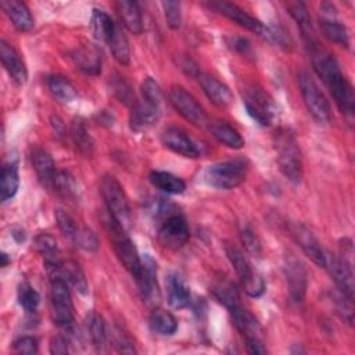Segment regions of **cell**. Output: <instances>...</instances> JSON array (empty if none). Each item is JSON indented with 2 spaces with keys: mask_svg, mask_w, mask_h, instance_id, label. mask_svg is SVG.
<instances>
[{
  "mask_svg": "<svg viewBox=\"0 0 355 355\" xmlns=\"http://www.w3.org/2000/svg\"><path fill=\"white\" fill-rule=\"evenodd\" d=\"M312 53V62L316 73L327 86L338 110L348 118H352L355 111V96L351 83L344 76L338 61L329 53L316 47Z\"/></svg>",
  "mask_w": 355,
  "mask_h": 355,
  "instance_id": "obj_1",
  "label": "cell"
},
{
  "mask_svg": "<svg viewBox=\"0 0 355 355\" xmlns=\"http://www.w3.org/2000/svg\"><path fill=\"white\" fill-rule=\"evenodd\" d=\"M273 148L280 172L293 183H300L302 178V157L294 133L280 128L273 133Z\"/></svg>",
  "mask_w": 355,
  "mask_h": 355,
  "instance_id": "obj_2",
  "label": "cell"
},
{
  "mask_svg": "<svg viewBox=\"0 0 355 355\" xmlns=\"http://www.w3.org/2000/svg\"><path fill=\"white\" fill-rule=\"evenodd\" d=\"M247 172L248 161L245 158H233L207 166L202 173V179L208 186L220 190H230L245 180Z\"/></svg>",
  "mask_w": 355,
  "mask_h": 355,
  "instance_id": "obj_3",
  "label": "cell"
},
{
  "mask_svg": "<svg viewBox=\"0 0 355 355\" xmlns=\"http://www.w3.org/2000/svg\"><path fill=\"white\" fill-rule=\"evenodd\" d=\"M100 189H101V194H103L108 214L125 230H129L133 225V215H132L128 196L122 184L112 175H105L101 179Z\"/></svg>",
  "mask_w": 355,
  "mask_h": 355,
  "instance_id": "obj_4",
  "label": "cell"
},
{
  "mask_svg": "<svg viewBox=\"0 0 355 355\" xmlns=\"http://www.w3.org/2000/svg\"><path fill=\"white\" fill-rule=\"evenodd\" d=\"M107 232L111 237V243L114 247V251L119 259V262L123 265V268L133 276V279L139 275L141 268V258L137 252L136 245L126 234L128 230H125L110 214L105 220Z\"/></svg>",
  "mask_w": 355,
  "mask_h": 355,
  "instance_id": "obj_5",
  "label": "cell"
},
{
  "mask_svg": "<svg viewBox=\"0 0 355 355\" xmlns=\"http://www.w3.org/2000/svg\"><path fill=\"white\" fill-rule=\"evenodd\" d=\"M225 252L236 275L240 279V284L244 293L254 298L261 297L265 293V282L262 276L257 270H254L251 262L244 255V252L232 243L225 244Z\"/></svg>",
  "mask_w": 355,
  "mask_h": 355,
  "instance_id": "obj_6",
  "label": "cell"
},
{
  "mask_svg": "<svg viewBox=\"0 0 355 355\" xmlns=\"http://www.w3.org/2000/svg\"><path fill=\"white\" fill-rule=\"evenodd\" d=\"M232 322L240 334L244 337L248 351L251 354H266L268 349L263 345V331L258 322V319L252 315V312L243 306L241 302L234 304L227 308Z\"/></svg>",
  "mask_w": 355,
  "mask_h": 355,
  "instance_id": "obj_7",
  "label": "cell"
},
{
  "mask_svg": "<svg viewBox=\"0 0 355 355\" xmlns=\"http://www.w3.org/2000/svg\"><path fill=\"white\" fill-rule=\"evenodd\" d=\"M298 85L308 112L313 116V119L318 123H329L331 116L330 105L324 94L319 89L318 83L312 79V76L308 72L301 71L298 73Z\"/></svg>",
  "mask_w": 355,
  "mask_h": 355,
  "instance_id": "obj_8",
  "label": "cell"
},
{
  "mask_svg": "<svg viewBox=\"0 0 355 355\" xmlns=\"http://www.w3.org/2000/svg\"><path fill=\"white\" fill-rule=\"evenodd\" d=\"M50 315L53 322L67 329L73 323V304L68 283L64 279H51L50 287Z\"/></svg>",
  "mask_w": 355,
  "mask_h": 355,
  "instance_id": "obj_9",
  "label": "cell"
},
{
  "mask_svg": "<svg viewBox=\"0 0 355 355\" xmlns=\"http://www.w3.org/2000/svg\"><path fill=\"white\" fill-rule=\"evenodd\" d=\"M157 236L164 248L171 251L180 250L190 239V229L186 218L180 212L166 214L159 223Z\"/></svg>",
  "mask_w": 355,
  "mask_h": 355,
  "instance_id": "obj_10",
  "label": "cell"
},
{
  "mask_svg": "<svg viewBox=\"0 0 355 355\" xmlns=\"http://www.w3.org/2000/svg\"><path fill=\"white\" fill-rule=\"evenodd\" d=\"M243 103L247 114L259 125L269 126L276 114L273 98L261 87L250 86L244 90Z\"/></svg>",
  "mask_w": 355,
  "mask_h": 355,
  "instance_id": "obj_11",
  "label": "cell"
},
{
  "mask_svg": "<svg viewBox=\"0 0 355 355\" xmlns=\"http://www.w3.org/2000/svg\"><path fill=\"white\" fill-rule=\"evenodd\" d=\"M169 101L172 107L189 122L198 128L209 125L208 115L196 97L182 86H172L169 90Z\"/></svg>",
  "mask_w": 355,
  "mask_h": 355,
  "instance_id": "obj_12",
  "label": "cell"
},
{
  "mask_svg": "<svg viewBox=\"0 0 355 355\" xmlns=\"http://www.w3.org/2000/svg\"><path fill=\"white\" fill-rule=\"evenodd\" d=\"M135 280L141 300L148 306L155 308L159 302L161 291L157 280V263L150 255H144V258H141V268Z\"/></svg>",
  "mask_w": 355,
  "mask_h": 355,
  "instance_id": "obj_13",
  "label": "cell"
},
{
  "mask_svg": "<svg viewBox=\"0 0 355 355\" xmlns=\"http://www.w3.org/2000/svg\"><path fill=\"white\" fill-rule=\"evenodd\" d=\"M283 272L291 300L302 302L308 288V273L304 262L294 255H286Z\"/></svg>",
  "mask_w": 355,
  "mask_h": 355,
  "instance_id": "obj_14",
  "label": "cell"
},
{
  "mask_svg": "<svg viewBox=\"0 0 355 355\" xmlns=\"http://www.w3.org/2000/svg\"><path fill=\"white\" fill-rule=\"evenodd\" d=\"M208 7L215 10L216 12L225 15L226 18H229L230 21H233L234 24H237L239 26L257 33L259 36H269V29L255 17H252L251 14H248L247 11H244L243 8H240L239 6L229 3V1H209Z\"/></svg>",
  "mask_w": 355,
  "mask_h": 355,
  "instance_id": "obj_15",
  "label": "cell"
},
{
  "mask_svg": "<svg viewBox=\"0 0 355 355\" xmlns=\"http://www.w3.org/2000/svg\"><path fill=\"white\" fill-rule=\"evenodd\" d=\"M161 104L146 97H141L133 103L130 107L129 126L133 132H144L153 128L161 116Z\"/></svg>",
  "mask_w": 355,
  "mask_h": 355,
  "instance_id": "obj_16",
  "label": "cell"
},
{
  "mask_svg": "<svg viewBox=\"0 0 355 355\" xmlns=\"http://www.w3.org/2000/svg\"><path fill=\"white\" fill-rule=\"evenodd\" d=\"M288 230L294 241L301 247L304 254L318 266L324 268L326 251L322 248L315 234L301 222H293L288 225Z\"/></svg>",
  "mask_w": 355,
  "mask_h": 355,
  "instance_id": "obj_17",
  "label": "cell"
},
{
  "mask_svg": "<svg viewBox=\"0 0 355 355\" xmlns=\"http://www.w3.org/2000/svg\"><path fill=\"white\" fill-rule=\"evenodd\" d=\"M324 268L327 269L329 275L334 280L338 291L348 297L349 300H354V272H352V263L343 259L340 255H333L326 252V262Z\"/></svg>",
  "mask_w": 355,
  "mask_h": 355,
  "instance_id": "obj_18",
  "label": "cell"
},
{
  "mask_svg": "<svg viewBox=\"0 0 355 355\" xmlns=\"http://www.w3.org/2000/svg\"><path fill=\"white\" fill-rule=\"evenodd\" d=\"M162 144L171 151L186 157V158H197L201 155V148L183 129L178 126H168L161 133Z\"/></svg>",
  "mask_w": 355,
  "mask_h": 355,
  "instance_id": "obj_19",
  "label": "cell"
},
{
  "mask_svg": "<svg viewBox=\"0 0 355 355\" xmlns=\"http://www.w3.org/2000/svg\"><path fill=\"white\" fill-rule=\"evenodd\" d=\"M194 79L198 82L200 87L202 89L204 94L208 97V100L219 107V108H226L233 103V94L230 89L222 83L219 79L215 76L202 72L201 69L196 73Z\"/></svg>",
  "mask_w": 355,
  "mask_h": 355,
  "instance_id": "obj_20",
  "label": "cell"
},
{
  "mask_svg": "<svg viewBox=\"0 0 355 355\" xmlns=\"http://www.w3.org/2000/svg\"><path fill=\"white\" fill-rule=\"evenodd\" d=\"M0 58L4 69L17 85H25L28 80V69L17 49L7 42L0 43Z\"/></svg>",
  "mask_w": 355,
  "mask_h": 355,
  "instance_id": "obj_21",
  "label": "cell"
},
{
  "mask_svg": "<svg viewBox=\"0 0 355 355\" xmlns=\"http://www.w3.org/2000/svg\"><path fill=\"white\" fill-rule=\"evenodd\" d=\"M35 248L43 258V262H44L49 276L53 275L62 265L61 251L58 248L55 239L51 234L39 233L35 237Z\"/></svg>",
  "mask_w": 355,
  "mask_h": 355,
  "instance_id": "obj_22",
  "label": "cell"
},
{
  "mask_svg": "<svg viewBox=\"0 0 355 355\" xmlns=\"http://www.w3.org/2000/svg\"><path fill=\"white\" fill-rule=\"evenodd\" d=\"M287 10H288V14L291 15V18L298 25V29L301 31L302 37H304L308 49L312 51L316 47H319L318 37L315 35V29H313L312 19H311V15L308 12L306 6L304 3L293 1V3L287 4Z\"/></svg>",
  "mask_w": 355,
  "mask_h": 355,
  "instance_id": "obj_23",
  "label": "cell"
},
{
  "mask_svg": "<svg viewBox=\"0 0 355 355\" xmlns=\"http://www.w3.org/2000/svg\"><path fill=\"white\" fill-rule=\"evenodd\" d=\"M4 14L8 17L14 28L19 32H29L33 29V17L24 1L19 0H3L0 3Z\"/></svg>",
  "mask_w": 355,
  "mask_h": 355,
  "instance_id": "obj_24",
  "label": "cell"
},
{
  "mask_svg": "<svg viewBox=\"0 0 355 355\" xmlns=\"http://www.w3.org/2000/svg\"><path fill=\"white\" fill-rule=\"evenodd\" d=\"M32 165L39 182L44 187L53 189L57 171H55L54 159L50 155V153L44 148H35L32 153Z\"/></svg>",
  "mask_w": 355,
  "mask_h": 355,
  "instance_id": "obj_25",
  "label": "cell"
},
{
  "mask_svg": "<svg viewBox=\"0 0 355 355\" xmlns=\"http://www.w3.org/2000/svg\"><path fill=\"white\" fill-rule=\"evenodd\" d=\"M75 65L87 75H98L101 72V51L96 44H85L72 53Z\"/></svg>",
  "mask_w": 355,
  "mask_h": 355,
  "instance_id": "obj_26",
  "label": "cell"
},
{
  "mask_svg": "<svg viewBox=\"0 0 355 355\" xmlns=\"http://www.w3.org/2000/svg\"><path fill=\"white\" fill-rule=\"evenodd\" d=\"M166 293H168V304L173 309H184L190 305L191 294L189 284L179 273H169L166 279Z\"/></svg>",
  "mask_w": 355,
  "mask_h": 355,
  "instance_id": "obj_27",
  "label": "cell"
},
{
  "mask_svg": "<svg viewBox=\"0 0 355 355\" xmlns=\"http://www.w3.org/2000/svg\"><path fill=\"white\" fill-rule=\"evenodd\" d=\"M116 11L122 25L132 33L140 35L143 32V17L136 1L121 0L116 3Z\"/></svg>",
  "mask_w": 355,
  "mask_h": 355,
  "instance_id": "obj_28",
  "label": "cell"
},
{
  "mask_svg": "<svg viewBox=\"0 0 355 355\" xmlns=\"http://www.w3.org/2000/svg\"><path fill=\"white\" fill-rule=\"evenodd\" d=\"M50 277L51 279H55V277L64 279L67 283L72 284L76 288V291L80 293L82 295H86L89 291V286H87L85 273L80 269V266L73 261L62 262V265L53 275H50Z\"/></svg>",
  "mask_w": 355,
  "mask_h": 355,
  "instance_id": "obj_29",
  "label": "cell"
},
{
  "mask_svg": "<svg viewBox=\"0 0 355 355\" xmlns=\"http://www.w3.org/2000/svg\"><path fill=\"white\" fill-rule=\"evenodd\" d=\"M19 187V175H18V164L15 161L6 162L1 166L0 173V198L1 202L11 200Z\"/></svg>",
  "mask_w": 355,
  "mask_h": 355,
  "instance_id": "obj_30",
  "label": "cell"
},
{
  "mask_svg": "<svg viewBox=\"0 0 355 355\" xmlns=\"http://www.w3.org/2000/svg\"><path fill=\"white\" fill-rule=\"evenodd\" d=\"M148 326L150 329L158 336H173L178 330V320L176 318L162 308H153L148 316Z\"/></svg>",
  "mask_w": 355,
  "mask_h": 355,
  "instance_id": "obj_31",
  "label": "cell"
},
{
  "mask_svg": "<svg viewBox=\"0 0 355 355\" xmlns=\"http://www.w3.org/2000/svg\"><path fill=\"white\" fill-rule=\"evenodd\" d=\"M150 183L168 194H182L186 190V183L176 175L165 171H153L148 175Z\"/></svg>",
  "mask_w": 355,
  "mask_h": 355,
  "instance_id": "obj_32",
  "label": "cell"
},
{
  "mask_svg": "<svg viewBox=\"0 0 355 355\" xmlns=\"http://www.w3.org/2000/svg\"><path fill=\"white\" fill-rule=\"evenodd\" d=\"M209 130H211V135L219 143H222L223 146H226L229 148L239 150L244 146V139L240 135V132L226 122L209 123Z\"/></svg>",
  "mask_w": 355,
  "mask_h": 355,
  "instance_id": "obj_33",
  "label": "cell"
},
{
  "mask_svg": "<svg viewBox=\"0 0 355 355\" xmlns=\"http://www.w3.org/2000/svg\"><path fill=\"white\" fill-rule=\"evenodd\" d=\"M47 89L50 94L60 103H71L78 97V92L75 86L61 75L49 76Z\"/></svg>",
  "mask_w": 355,
  "mask_h": 355,
  "instance_id": "obj_34",
  "label": "cell"
},
{
  "mask_svg": "<svg viewBox=\"0 0 355 355\" xmlns=\"http://www.w3.org/2000/svg\"><path fill=\"white\" fill-rule=\"evenodd\" d=\"M116 22L112 21V18L103 10H94L92 15V28L93 35L97 42L100 43H108L114 31H115Z\"/></svg>",
  "mask_w": 355,
  "mask_h": 355,
  "instance_id": "obj_35",
  "label": "cell"
},
{
  "mask_svg": "<svg viewBox=\"0 0 355 355\" xmlns=\"http://www.w3.org/2000/svg\"><path fill=\"white\" fill-rule=\"evenodd\" d=\"M112 57L121 64V65H128L130 61V47H129V42L126 35L123 33L122 28L116 24L115 31L110 39V42L107 43Z\"/></svg>",
  "mask_w": 355,
  "mask_h": 355,
  "instance_id": "obj_36",
  "label": "cell"
},
{
  "mask_svg": "<svg viewBox=\"0 0 355 355\" xmlns=\"http://www.w3.org/2000/svg\"><path fill=\"white\" fill-rule=\"evenodd\" d=\"M320 28L323 35L333 43L348 47L349 46V33L345 25L338 22L334 18H322L320 19Z\"/></svg>",
  "mask_w": 355,
  "mask_h": 355,
  "instance_id": "obj_37",
  "label": "cell"
},
{
  "mask_svg": "<svg viewBox=\"0 0 355 355\" xmlns=\"http://www.w3.org/2000/svg\"><path fill=\"white\" fill-rule=\"evenodd\" d=\"M71 136L76 146V148L85 154L90 155L93 151V139L90 136V132L82 118H75L71 125Z\"/></svg>",
  "mask_w": 355,
  "mask_h": 355,
  "instance_id": "obj_38",
  "label": "cell"
},
{
  "mask_svg": "<svg viewBox=\"0 0 355 355\" xmlns=\"http://www.w3.org/2000/svg\"><path fill=\"white\" fill-rule=\"evenodd\" d=\"M87 327L94 348L97 351H103L107 344V327L103 316L97 312H92L87 319Z\"/></svg>",
  "mask_w": 355,
  "mask_h": 355,
  "instance_id": "obj_39",
  "label": "cell"
},
{
  "mask_svg": "<svg viewBox=\"0 0 355 355\" xmlns=\"http://www.w3.org/2000/svg\"><path fill=\"white\" fill-rule=\"evenodd\" d=\"M53 189L68 200H76L79 197V186L76 179L67 171L57 172Z\"/></svg>",
  "mask_w": 355,
  "mask_h": 355,
  "instance_id": "obj_40",
  "label": "cell"
},
{
  "mask_svg": "<svg viewBox=\"0 0 355 355\" xmlns=\"http://www.w3.org/2000/svg\"><path fill=\"white\" fill-rule=\"evenodd\" d=\"M17 298H18L19 305L24 308V311L26 313H35L37 311V306L40 302V295L29 283L24 282L18 286Z\"/></svg>",
  "mask_w": 355,
  "mask_h": 355,
  "instance_id": "obj_41",
  "label": "cell"
},
{
  "mask_svg": "<svg viewBox=\"0 0 355 355\" xmlns=\"http://www.w3.org/2000/svg\"><path fill=\"white\" fill-rule=\"evenodd\" d=\"M212 293L215 295V298L227 309L230 306H233L234 304L240 302V295L236 290V287L229 283V282H220L218 284L214 286Z\"/></svg>",
  "mask_w": 355,
  "mask_h": 355,
  "instance_id": "obj_42",
  "label": "cell"
},
{
  "mask_svg": "<svg viewBox=\"0 0 355 355\" xmlns=\"http://www.w3.org/2000/svg\"><path fill=\"white\" fill-rule=\"evenodd\" d=\"M54 215H55L58 229L62 232V234L67 236L68 239H71L72 241H75L79 232H80V227L76 223V220L62 208H57Z\"/></svg>",
  "mask_w": 355,
  "mask_h": 355,
  "instance_id": "obj_43",
  "label": "cell"
},
{
  "mask_svg": "<svg viewBox=\"0 0 355 355\" xmlns=\"http://www.w3.org/2000/svg\"><path fill=\"white\" fill-rule=\"evenodd\" d=\"M240 240L245 248V251L254 257V258H259L262 254V245H261V240L257 236V233L250 227V226H244L240 229Z\"/></svg>",
  "mask_w": 355,
  "mask_h": 355,
  "instance_id": "obj_44",
  "label": "cell"
},
{
  "mask_svg": "<svg viewBox=\"0 0 355 355\" xmlns=\"http://www.w3.org/2000/svg\"><path fill=\"white\" fill-rule=\"evenodd\" d=\"M164 15L171 29L176 31L182 25V7L179 1H162Z\"/></svg>",
  "mask_w": 355,
  "mask_h": 355,
  "instance_id": "obj_45",
  "label": "cell"
},
{
  "mask_svg": "<svg viewBox=\"0 0 355 355\" xmlns=\"http://www.w3.org/2000/svg\"><path fill=\"white\" fill-rule=\"evenodd\" d=\"M111 90H112V93L116 96V98L119 100V101H122V103H125V104H128V105H133V103L136 101L135 100V94H133V92H132V89H130V86L121 78V76H118V78H114L112 80H111Z\"/></svg>",
  "mask_w": 355,
  "mask_h": 355,
  "instance_id": "obj_46",
  "label": "cell"
},
{
  "mask_svg": "<svg viewBox=\"0 0 355 355\" xmlns=\"http://www.w3.org/2000/svg\"><path fill=\"white\" fill-rule=\"evenodd\" d=\"M331 302L334 304L336 312L340 315L341 319H344L348 324H352V300L345 297L344 294H333L331 295Z\"/></svg>",
  "mask_w": 355,
  "mask_h": 355,
  "instance_id": "obj_47",
  "label": "cell"
},
{
  "mask_svg": "<svg viewBox=\"0 0 355 355\" xmlns=\"http://www.w3.org/2000/svg\"><path fill=\"white\" fill-rule=\"evenodd\" d=\"M76 245H79L80 248L86 250V251H90V252H94L97 251L98 248V239L96 236V233L87 227H83L80 229L76 240L73 241Z\"/></svg>",
  "mask_w": 355,
  "mask_h": 355,
  "instance_id": "obj_48",
  "label": "cell"
},
{
  "mask_svg": "<svg viewBox=\"0 0 355 355\" xmlns=\"http://www.w3.org/2000/svg\"><path fill=\"white\" fill-rule=\"evenodd\" d=\"M226 43L232 50L241 54L243 57H252L254 55V49H252L250 40L243 37V36H227Z\"/></svg>",
  "mask_w": 355,
  "mask_h": 355,
  "instance_id": "obj_49",
  "label": "cell"
},
{
  "mask_svg": "<svg viewBox=\"0 0 355 355\" xmlns=\"http://www.w3.org/2000/svg\"><path fill=\"white\" fill-rule=\"evenodd\" d=\"M12 349L18 354H36L39 351L37 340L32 336H22L12 343Z\"/></svg>",
  "mask_w": 355,
  "mask_h": 355,
  "instance_id": "obj_50",
  "label": "cell"
},
{
  "mask_svg": "<svg viewBox=\"0 0 355 355\" xmlns=\"http://www.w3.org/2000/svg\"><path fill=\"white\" fill-rule=\"evenodd\" d=\"M69 344H71V340H69L68 336L58 334V336L53 337L51 341H50V352H51V354H55V355L68 354V351H69Z\"/></svg>",
  "mask_w": 355,
  "mask_h": 355,
  "instance_id": "obj_51",
  "label": "cell"
},
{
  "mask_svg": "<svg viewBox=\"0 0 355 355\" xmlns=\"http://www.w3.org/2000/svg\"><path fill=\"white\" fill-rule=\"evenodd\" d=\"M115 347L118 348L119 352H125V354H133L136 352L133 343L130 341V338L126 336L125 331H122L121 329H115Z\"/></svg>",
  "mask_w": 355,
  "mask_h": 355,
  "instance_id": "obj_52",
  "label": "cell"
},
{
  "mask_svg": "<svg viewBox=\"0 0 355 355\" xmlns=\"http://www.w3.org/2000/svg\"><path fill=\"white\" fill-rule=\"evenodd\" d=\"M50 126H51V130L54 132V136L60 140L65 139L67 137V128H65V123L62 122V119L57 115H53L50 118Z\"/></svg>",
  "mask_w": 355,
  "mask_h": 355,
  "instance_id": "obj_53",
  "label": "cell"
},
{
  "mask_svg": "<svg viewBox=\"0 0 355 355\" xmlns=\"http://www.w3.org/2000/svg\"><path fill=\"white\" fill-rule=\"evenodd\" d=\"M0 258H1V266H3V268H4V266H7V265H8V262H10V261H8L7 254H6V252H1V254H0Z\"/></svg>",
  "mask_w": 355,
  "mask_h": 355,
  "instance_id": "obj_54",
  "label": "cell"
}]
</instances>
